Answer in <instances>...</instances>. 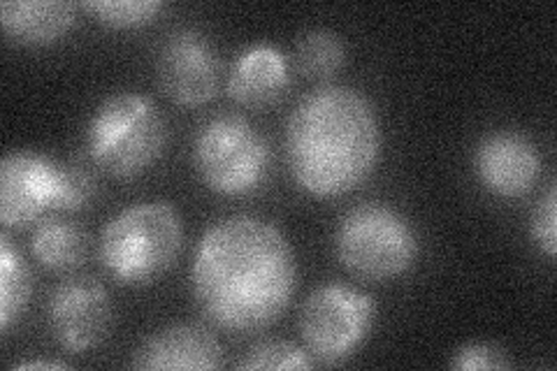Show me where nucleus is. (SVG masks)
Returning a JSON list of instances; mask_svg holds the SVG:
<instances>
[{
	"mask_svg": "<svg viewBox=\"0 0 557 371\" xmlns=\"http://www.w3.org/2000/svg\"><path fill=\"white\" fill-rule=\"evenodd\" d=\"M165 145V126L156 104L135 91L102 100L86 128V149L94 163L119 180L143 174Z\"/></svg>",
	"mask_w": 557,
	"mask_h": 371,
	"instance_id": "obj_4",
	"label": "nucleus"
},
{
	"mask_svg": "<svg viewBox=\"0 0 557 371\" xmlns=\"http://www.w3.org/2000/svg\"><path fill=\"white\" fill-rule=\"evenodd\" d=\"M532 237L548 258L557 256V193L548 188L546 198L539 202L532 217Z\"/></svg>",
	"mask_w": 557,
	"mask_h": 371,
	"instance_id": "obj_22",
	"label": "nucleus"
},
{
	"mask_svg": "<svg viewBox=\"0 0 557 371\" xmlns=\"http://www.w3.org/2000/svg\"><path fill=\"white\" fill-rule=\"evenodd\" d=\"M376 302L346 284H325L313 290L300 311V334L313 362L342 364L368 339Z\"/></svg>",
	"mask_w": 557,
	"mask_h": 371,
	"instance_id": "obj_7",
	"label": "nucleus"
},
{
	"mask_svg": "<svg viewBox=\"0 0 557 371\" xmlns=\"http://www.w3.org/2000/svg\"><path fill=\"white\" fill-rule=\"evenodd\" d=\"M96 176L79 163H67L61 168L59 207L65 211L84 209L96 198Z\"/></svg>",
	"mask_w": 557,
	"mask_h": 371,
	"instance_id": "obj_20",
	"label": "nucleus"
},
{
	"mask_svg": "<svg viewBox=\"0 0 557 371\" xmlns=\"http://www.w3.org/2000/svg\"><path fill=\"white\" fill-rule=\"evenodd\" d=\"M65 364L63 362H57V360H28V362H20L16 364V369H63Z\"/></svg>",
	"mask_w": 557,
	"mask_h": 371,
	"instance_id": "obj_23",
	"label": "nucleus"
},
{
	"mask_svg": "<svg viewBox=\"0 0 557 371\" xmlns=\"http://www.w3.org/2000/svg\"><path fill=\"white\" fill-rule=\"evenodd\" d=\"M0 24L24 45H51L75 26V5L63 0H5Z\"/></svg>",
	"mask_w": 557,
	"mask_h": 371,
	"instance_id": "obj_14",
	"label": "nucleus"
},
{
	"mask_svg": "<svg viewBox=\"0 0 557 371\" xmlns=\"http://www.w3.org/2000/svg\"><path fill=\"white\" fill-rule=\"evenodd\" d=\"M247 371H278V369H311L313 358L300 346L282 339H268L249 348L244 360L237 362Z\"/></svg>",
	"mask_w": 557,
	"mask_h": 371,
	"instance_id": "obj_19",
	"label": "nucleus"
},
{
	"mask_svg": "<svg viewBox=\"0 0 557 371\" xmlns=\"http://www.w3.org/2000/svg\"><path fill=\"white\" fill-rule=\"evenodd\" d=\"M298 264L274 223L237 214L207 227L194 256L190 288L202 313L228 332H256L282 316Z\"/></svg>",
	"mask_w": 557,
	"mask_h": 371,
	"instance_id": "obj_1",
	"label": "nucleus"
},
{
	"mask_svg": "<svg viewBox=\"0 0 557 371\" xmlns=\"http://www.w3.org/2000/svg\"><path fill=\"white\" fill-rule=\"evenodd\" d=\"M47 323L59 346L84 353L108 339L114 325V305L96 279L75 276L51 290Z\"/></svg>",
	"mask_w": 557,
	"mask_h": 371,
	"instance_id": "obj_8",
	"label": "nucleus"
},
{
	"mask_svg": "<svg viewBox=\"0 0 557 371\" xmlns=\"http://www.w3.org/2000/svg\"><path fill=\"white\" fill-rule=\"evenodd\" d=\"M82 8L96 14V20L104 26L135 28L153 22V16L163 10V3L159 0H86Z\"/></svg>",
	"mask_w": 557,
	"mask_h": 371,
	"instance_id": "obj_18",
	"label": "nucleus"
},
{
	"mask_svg": "<svg viewBox=\"0 0 557 371\" xmlns=\"http://www.w3.org/2000/svg\"><path fill=\"white\" fill-rule=\"evenodd\" d=\"M61 163L38 151H12L0 163V221L26 227L59 207Z\"/></svg>",
	"mask_w": 557,
	"mask_h": 371,
	"instance_id": "obj_9",
	"label": "nucleus"
},
{
	"mask_svg": "<svg viewBox=\"0 0 557 371\" xmlns=\"http://www.w3.org/2000/svg\"><path fill=\"white\" fill-rule=\"evenodd\" d=\"M346 57L344 42L337 33L317 28L305 33L295 45V65L311 79H325L335 75Z\"/></svg>",
	"mask_w": 557,
	"mask_h": 371,
	"instance_id": "obj_17",
	"label": "nucleus"
},
{
	"mask_svg": "<svg viewBox=\"0 0 557 371\" xmlns=\"http://www.w3.org/2000/svg\"><path fill=\"white\" fill-rule=\"evenodd\" d=\"M288 88V61L272 45H253L235 59L228 94L244 108H268Z\"/></svg>",
	"mask_w": 557,
	"mask_h": 371,
	"instance_id": "obj_13",
	"label": "nucleus"
},
{
	"mask_svg": "<svg viewBox=\"0 0 557 371\" xmlns=\"http://www.w3.org/2000/svg\"><path fill=\"white\" fill-rule=\"evenodd\" d=\"M379 156V116L358 88L321 86L295 104L286 126V161L309 196L351 193L374 172Z\"/></svg>",
	"mask_w": 557,
	"mask_h": 371,
	"instance_id": "obj_2",
	"label": "nucleus"
},
{
	"mask_svg": "<svg viewBox=\"0 0 557 371\" xmlns=\"http://www.w3.org/2000/svg\"><path fill=\"white\" fill-rule=\"evenodd\" d=\"M30 299V272L8 235L0 237V330L8 332Z\"/></svg>",
	"mask_w": 557,
	"mask_h": 371,
	"instance_id": "obj_16",
	"label": "nucleus"
},
{
	"mask_svg": "<svg viewBox=\"0 0 557 371\" xmlns=\"http://www.w3.org/2000/svg\"><path fill=\"white\" fill-rule=\"evenodd\" d=\"M474 172L497 198H520L539 180L542 156L530 137L513 131L491 133L474 151Z\"/></svg>",
	"mask_w": 557,
	"mask_h": 371,
	"instance_id": "obj_11",
	"label": "nucleus"
},
{
	"mask_svg": "<svg viewBox=\"0 0 557 371\" xmlns=\"http://www.w3.org/2000/svg\"><path fill=\"white\" fill-rule=\"evenodd\" d=\"M156 70L163 91L186 108L212 100L219 88V54L212 40L196 28H180L168 35Z\"/></svg>",
	"mask_w": 557,
	"mask_h": 371,
	"instance_id": "obj_10",
	"label": "nucleus"
},
{
	"mask_svg": "<svg viewBox=\"0 0 557 371\" xmlns=\"http://www.w3.org/2000/svg\"><path fill=\"white\" fill-rule=\"evenodd\" d=\"M337 258L362 281L403 276L418 258L416 227L395 207L364 202L346 211L335 235Z\"/></svg>",
	"mask_w": 557,
	"mask_h": 371,
	"instance_id": "obj_5",
	"label": "nucleus"
},
{
	"mask_svg": "<svg viewBox=\"0 0 557 371\" xmlns=\"http://www.w3.org/2000/svg\"><path fill=\"white\" fill-rule=\"evenodd\" d=\"M30 251L40 264L54 272H70L79 268L89 253V239L75 223L49 219L35 227Z\"/></svg>",
	"mask_w": 557,
	"mask_h": 371,
	"instance_id": "obj_15",
	"label": "nucleus"
},
{
	"mask_svg": "<svg viewBox=\"0 0 557 371\" xmlns=\"http://www.w3.org/2000/svg\"><path fill=\"white\" fill-rule=\"evenodd\" d=\"M223 348L212 332L198 325L163 327L135 350V369H219Z\"/></svg>",
	"mask_w": 557,
	"mask_h": 371,
	"instance_id": "obj_12",
	"label": "nucleus"
},
{
	"mask_svg": "<svg viewBox=\"0 0 557 371\" xmlns=\"http://www.w3.org/2000/svg\"><path fill=\"white\" fill-rule=\"evenodd\" d=\"M194 163L207 188L219 196H247L265 182L270 145L244 116L221 114L198 131Z\"/></svg>",
	"mask_w": 557,
	"mask_h": 371,
	"instance_id": "obj_6",
	"label": "nucleus"
},
{
	"mask_svg": "<svg viewBox=\"0 0 557 371\" xmlns=\"http://www.w3.org/2000/svg\"><path fill=\"white\" fill-rule=\"evenodd\" d=\"M182 239V219L170 202H137L102 227L100 262L119 284H151L177 260Z\"/></svg>",
	"mask_w": 557,
	"mask_h": 371,
	"instance_id": "obj_3",
	"label": "nucleus"
},
{
	"mask_svg": "<svg viewBox=\"0 0 557 371\" xmlns=\"http://www.w3.org/2000/svg\"><path fill=\"white\" fill-rule=\"evenodd\" d=\"M460 371H481V369H511L513 360L507 350L487 342H472L460 346L448 362Z\"/></svg>",
	"mask_w": 557,
	"mask_h": 371,
	"instance_id": "obj_21",
	"label": "nucleus"
}]
</instances>
